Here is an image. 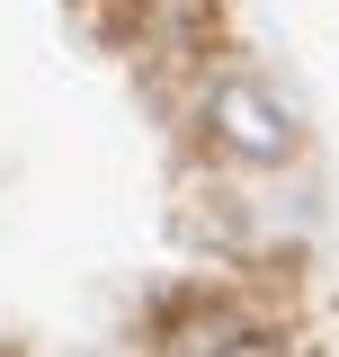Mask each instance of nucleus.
I'll list each match as a JSON object with an SVG mask.
<instances>
[{"label":"nucleus","instance_id":"1","mask_svg":"<svg viewBox=\"0 0 339 357\" xmlns=\"http://www.w3.org/2000/svg\"><path fill=\"white\" fill-rule=\"evenodd\" d=\"M214 134H223L241 161H277V152H295V116H286L259 81H232L223 98H214Z\"/></svg>","mask_w":339,"mask_h":357}]
</instances>
